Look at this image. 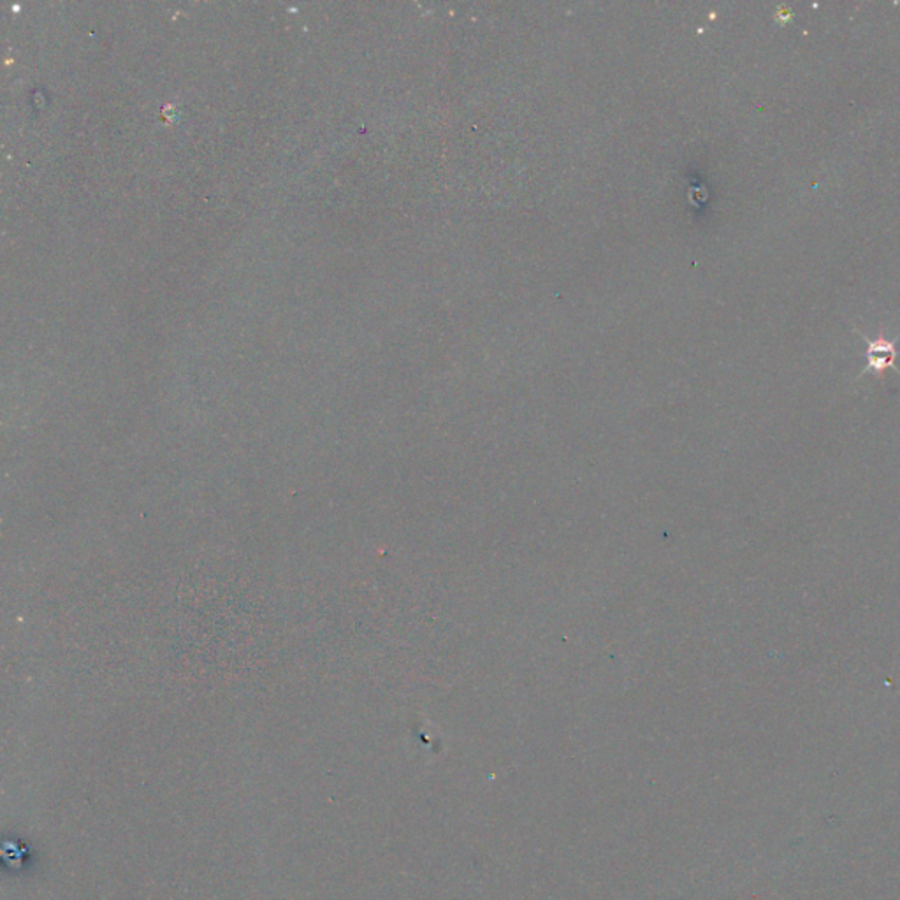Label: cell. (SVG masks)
Listing matches in <instances>:
<instances>
[{"instance_id":"cell-1","label":"cell","mask_w":900,"mask_h":900,"mask_svg":"<svg viewBox=\"0 0 900 900\" xmlns=\"http://www.w3.org/2000/svg\"><path fill=\"white\" fill-rule=\"evenodd\" d=\"M867 342V368L861 371L863 373H883L888 368H896V359H897V340H888L885 336L878 338H869L863 336ZM897 370V368H896Z\"/></svg>"}]
</instances>
